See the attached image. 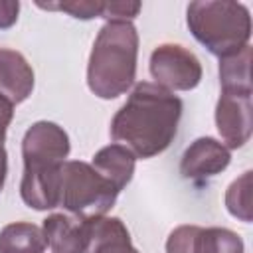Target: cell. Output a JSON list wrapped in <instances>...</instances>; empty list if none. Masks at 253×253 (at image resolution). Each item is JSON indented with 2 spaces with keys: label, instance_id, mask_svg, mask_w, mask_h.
Wrapping results in <instances>:
<instances>
[{
  "label": "cell",
  "instance_id": "obj_1",
  "mask_svg": "<svg viewBox=\"0 0 253 253\" xmlns=\"http://www.w3.org/2000/svg\"><path fill=\"white\" fill-rule=\"evenodd\" d=\"M182 111L178 95L156 83L138 81L111 119L109 134L136 158H152L172 144Z\"/></svg>",
  "mask_w": 253,
  "mask_h": 253
},
{
  "label": "cell",
  "instance_id": "obj_2",
  "mask_svg": "<svg viewBox=\"0 0 253 253\" xmlns=\"http://www.w3.org/2000/svg\"><path fill=\"white\" fill-rule=\"evenodd\" d=\"M138 32L132 22H105L87 61V87L99 99L125 95L136 79Z\"/></svg>",
  "mask_w": 253,
  "mask_h": 253
},
{
  "label": "cell",
  "instance_id": "obj_3",
  "mask_svg": "<svg viewBox=\"0 0 253 253\" xmlns=\"http://www.w3.org/2000/svg\"><path fill=\"white\" fill-rule=\"evenodd\" d=\"M186 24L198 43L211 55L241 51L251 40L249 8L233 0H196L186 8Z\"/></svg>",
  "mask_w": 253,
  "mask_h": 253
},
{
  "label": "cell",
  "instance_id": "obj_4",
  "mask_svg": "<svg viewBox=\"0 0 253 253\" xmlns=\"http://www.w3.org/2000/svg\"><path fill=\"white\" fill-rule=\"evenodd\" d=\"M119 194L121 192L89 162L65 160V164L61 166L59 206L69 215L81 219L107 215V211L115 206Z\"/></svg>",
  "mask_w": 253,
  "mask_h": 253
},
{
  "label": "cell",
  "instance_id": "obj_5",
  "mask_svg": "<svg viewBox=\"0 0 253 253\" xmlns=\"http://www.w3.org/2000/svg\"><path fill=\"white\" fill-rule=\"evenodd\" d=\"M71 150L69 134L51 121L34 123L22 138V176H49L61 172Z\"/></svg>",
  "mask_w": 253,
  "mask_h": 253
},
{
  "label": "cell",
  "instance_id": "obj_6",
  "mask_svg": "<svg viewBox=\"0 0 253 253\" xmlns=\"http://www.w3.org/2000/svg\"><path fill=\"white\" fill-rule=\"evenodd\" d=\"M148 69L156 85L168 91H192L204 77V67L194 51L180 43H160L152 49Z\"/></svg>",
  "mask_w": 253,
  "mask_h": 253
},
{
  "label": "cell",
  "instance_id": "obj_7",
  "mask_svg": "<svg viewBox=\"0 0 253 253\" xmlns=\"http://www.w3.org/2000/svg\"><path fill=\"white\" fill-rule=\"evenodd\" d=\"M253 89H221L215 103V126L229 150L245 146L253 130Z\"/></svg>",
  "mask_w": 253,
  "mask_h": 253
},
{
  "label": "cell",
  "instance_id": "obj_8",
  "mask_svg": "<svg viewBox=\"0 0 253 253\" xmlns=\"http://www.w3.org/2000/svg\"><path fill=\"white\" fill-rule=\"evenodd\" d=\"M166 253H245V245L227 227L178 225L166 239Z\"/></svg>",
  "mask_w": 253,
  "mask_h": 253
},
{
  "label": "cell",
  "instance_id": "obj_9",
  "mask_svg": "<svg viewBox=\"0 0 253 253\" xmlns=\"http://www.w3.org/2000/svg\"><path fill=\"white\" fill-rule=\"evenodd\" d=\"M231 162L229 148L213 136H200L186 146L180 160V174L192 182H204L221 174Z\"/></svg>",
  "mask_w": 253,
  "mask_h": 253
},
{
  "label": "cell",
  "instance_id": "obj_10",
  "mask_svg": "<svg viewBox=\"0 0 253 253\" xmlns=\"http://www.w3.org/2000/svg\"><path fill=\"white\" fill-rule=\"evenodd\" d=\"M36 75L28 59L8 47H0V95L12 105L24 103L34 91Z\"/></svg>",
  "mask_w": 253,
  "mask_h": 253
},
{
  "label": "cell",
  "instance_id": "obj_11",
  "mask_svg": "<svg viewBox=\"0 0 253 253\" xmlns=\"http://www.w3.org/2000/svg\"><path fill=\"white\" fill-rule=\"evenodd\" d=\"M85 253H140L121 217L99 215L87 219V247Z\"/></svg>",
  "mask_w": 253,
  "mask_h": 253
},
{
  "label": "cell",
  "instance_id": "obj_12",
  "mask_svg": "<svg viewBox=\"0 0 253 253\" xmlns=\"http://www.w3.org/2000/svg\"><path fill=\"white\" fill-rule=\"evenodd\" d=\"M42 231L53 253H85L87 219L69 213H49L43 219Z\"/></svg>",
  "mask_w": 253,
  "mask_h": 253
},
{
  "label": "cell",
  "instance_id": "obj_13",
  "mask_svg": "<svg viewBox=\"0 0 253 253\" xmlns=\"http://www.w3.org/2000/svg\"><path fill=\"white\" fill-rule=\"evenodd\" d=\"M91 166L121 192L132 180L134 166H136V156L126 146L113 142V144H107V146H103L95 152V156L91 160Z\"/></svg>",
  "mask_w": 253,
  "mask_h": 253
},
{
  "label": "cell",
  "instance_id": "obj_14",
  "mask_svg": "<svg viewBox=\"0 0 253 253\" xmlns=\"http://www.w3.org/2000/svg\"><path fill=\"white\" fill-rule=\"evenodd\" d=\"M47 247L40 225L12 221L0 229V253H43Z\"/></svg>",
  "mask_w": 253,
  "mask_h": 253
},
{
  "label": "cell",
  "instance_id": "obj_15",
  "mask_svg": "<svg viewBox=\"0 0 253 253\" xmlns=\"http://www.w3.org/2000/svg\"><path fill=\"white\" fill-rule=\"evenodd\" d=\"M221 89H251V45L219 59Z\"/></svg>",
  "mask_w": 253,
  "mask_h": 253
},
{
  "label": "cell",
  "instance_id": "obj_16",
  "mask_svg": "<svg viewBox=\"0 0 253 253\" xmlns=\"http://www.w3.org/2000/svg\"><path fill=\"white\" fill-rule=\"evenodd\" d=\"M225 208L233 217L245 223L251 221V170H245L229 184L225 192Z\"/></svg>",
  "mask_w": 253,
  "mask_h": 253
},
{
  "label": "cell",
  "instance_id": "obj_17",
  "mask_svg": "<svg viewBox=\"0 0 253 253\" xmlns=\"http://www.w3.org/2000/svg\"><path fill=\"white\" fill-rule=\"evenodd\" d=\"M38 8L43 10H59V12H67L69 16L77 18V20H93V18H101L103 16V8L105 2L101 0H63V2H36Z\"/></svg>",
  "mask_w": 253,
  "mask_h": 253
},
{
  "label": "cell",
  "instance_id": "obj_18",
  "mask_svg": "<svg viewBox=\"0 0 253 253\" xmlns=\"http://www.w3.org/2000/svg\"><path fill=\"white\" fill-rule=\"evenodd\" d=\"M142 4L140 2H128V0H113V2H105L103 8V16L107 22H132L138 12H140Z\"/></svg>",
  "mask_w": 253,
  "mask_h": 253
},
{
  "label": "cell",
  "instance_id": "obj_19",
  "mask_svg": "<svg viewBox=\"0 0 253 253\" xmlns=\"http://www.w3.org/2000/svg\"><path fill=\"white\" fill-rule=\"evenodd\" d=\"M20 2L18 0H0V30H8L18 22Z\"/></svg>",
  "mask_w": 253,
  "mask_h": 253
},
{
  "label": "cell",
  "instance_id": "obj_20",
  "mask_svg": "<svg viewBox=\"0 0 253 253\" xmlns=\"http://www.w3.org/2000/svg\"><path fill=\"white\" fill-rule=\"evenodd\" d=\"M14 107L4 95H0V144H4L6 134H8V126L14 119Z\"/></svg>",
  "mask_w": 253,
  "mask_h": 253
},
{
  "label": "cell",
  "instance_id": "obj_21",
  "mask_svg": "<svg viewBox=\"0 0 253 253\" xmlns=\"http://www.w3.org/2000/svg\"><path fill=\"white\" fill-rule=\"evenodd\" d=\"M6 176H8V152H6L4 144H0V192L4 190Z\"/></svg>",
  "mask_w": 253,
  "mask_h": 253
}]
</instances>
